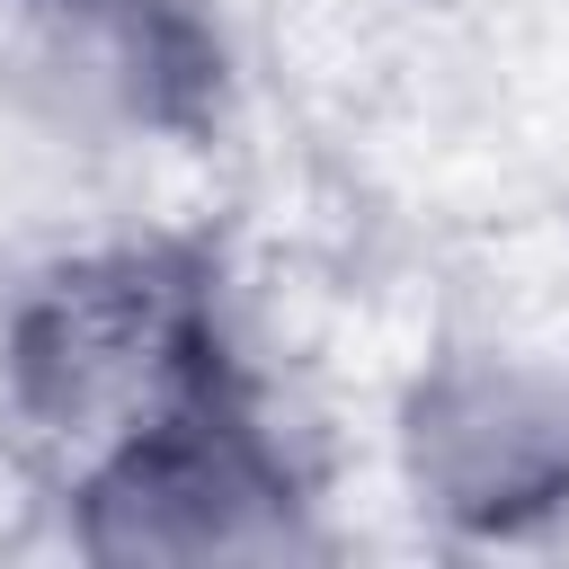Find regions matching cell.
Segmentation results:
<instances>
[{"label":"cell","mask_w":569,"mask_h":569,"mask_svg":"<svg viewBox=\"0 0 569 569\" xmlns=\"http://www.w3.org/2000/svg\"><path fill=\"white\" fill-rule=\"evenodd\" d=\"M213 391H231L213 293L169 249L71 258L0 329V400L36 445L71 453V471Z\"/></svg>","instance_id":"cell-1"},{"label":"cell","mask_w":569,"mask_h":569,"mask_svg":"<svg viewBox=\"0 0 569 569\" xmlns=\"http://www.w3.org/2000/svg\"><path fill=\"white\" fill-rule=\"evenodd\" d=\"M71 542L89 560H293L311 516L284 453L213 391L71 471Z\"/></svg>","instance_id":"cell-2"},{"label":"cell","mask_w":569,"mask_h":569,"mask_svg":"<svg viewBox=\"0 0 569 569\" xmlns=\"http://www.w3.org/2000/svg\"><path fill=\"white\" fill-rule=\"evenodd\" d=\"M222 98L196 0H0V107L53 142H169Z\"/></svg>","instance_id":"cell-3"},{"label":"cell","mask_w":569,"mask_h":569,"mask_svg":"<svg viewBox=\"0 0 569 569\" xmlns=\"http://www.w3.org/2000/svg\"><path fill=\"white\" fill-rule=\"evenodd\" d=\"M400 471L453 533H533L569 507V365L453 347L400 400Z\"/></svg>","instance_id":"cell-4"}]
</instances>
